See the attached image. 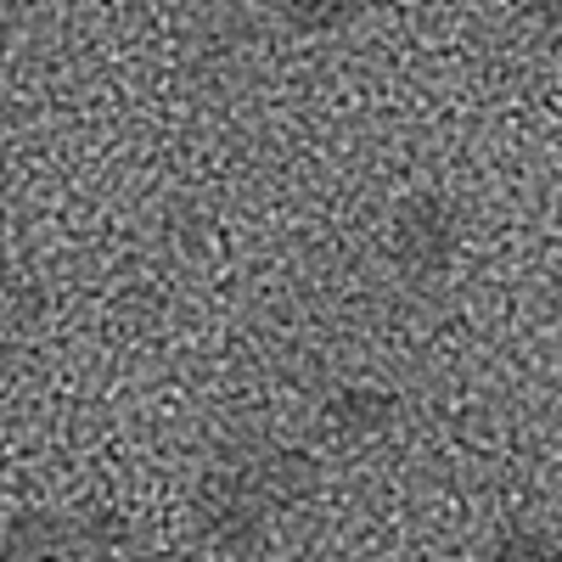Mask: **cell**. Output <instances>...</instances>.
<instances>
[{
	"mask_svg": "<svg viewBox=\"0 0 562 562\" xmlns=\"http://www.w3.org/2000/svg\"><path fill=\"white\" fill-rule=\"evenodd\" d=\"M7 180H12V147H7V135H0V192H7Z\"/></svg>",
	"mask_w": 562,
	"mask_h": 562,
	"instance_id": "8",
	"label": "cell"
},
{
	"mask_svg": "<svg viewBox=\"0 0 562 562\" xmlns=\"http://www.w3.org/2000/svg\"><path fill=\"white\" fill-rule=\"evenodd\" d=\"M378 0H270V12L288 23L293 34H344V29H355Z\"/></svg>",
	"mask_w": 562,
	"mask_h": 562,
	"instance_id": "6",
	"label": "cell"
},
{
	"mask_svg": "<svg viewBox=\"0 0 562 562\" xmlns=\"http://www.w3.org/2000/svg\"><path fill=\"white\" fill-rule=\"evenodd\" d=\"M326 434L344 445H378L400 428V394L389 383H344L326 394Z\"/></svg>",
	"mask_w": 562,
	"mask_h": 562,
	"instance_id": "3",
	"label": "cell"
},
{
	"mask_svg": "<svg viewBox=\"0 0 562 562\" xmlns=\"http://www.w3.org/2000/svg\"><path fill=\"white\" fill-rule=\"evenodd\" d=\"M276 512H281V484H276L270 467H259L248 456L214 461L209 473L198 479V490H192V524L225 557L259 551L270 540Z\"/></svg>",
	"mask_w": 562,
	"mask_h": 562,
	"instance_id": "1",
	"label": "cell"
},
{
	"mask_svg": "<svg viewBox=\"0 0 562 562\" xmlns=\"http://www.w3.org/2000/svg\"><path fill=\"white\" fill-rule=\"evenodd\" d=\"M524 7H529V18H535L540 29L562 34V0H524Z\"/></svg>",
	"mask_w": 562,
	"mask_h": 562,
	"instance_id": "7",
	"label": "cell"
},
{
	"mask_svg": "<svg viewBox=\"0 0 562 562\" xmlns=\"http://www.w3.org/2000/svg\"><path fill=\"white\" fill-rule=\"evenodd\" d=\"M461 248H467V214L450 192L416 186V192L394 198V209L383 220V259L400 281H411V288H439L456 270Z\"/></svg>",
	"mask_w": 562,
	"mask_h": 562,
	"instance_id": "2",
	"label": "cell"
},
{
	"mask_svg": "<svg viewBox=\"0 0 562 562\" xmlns=\"http://www.w3.org/2000/svg\"><path fill=\"white\" fill-rule=\"evenodd\" d=\"M0 562H79L74 524L57 512H18L0 540Z\"/></svg>",
	"mask_w": 562,
	"mask_h": 562,
	"instance_id": "4",
	"label": "cell"
},
{
	"mask_svg": "<svg viewBox=\"0 0 562 562\" xmlns=\"http://www.w3.org/2000/svg\"><path fill=\"white\" fill-rule=\"evenodd\" d=\"M479 562H562V535L540 518H512L484 540Z\"/></svg>",
	"mask_w": 562,
	"mask_h": 562,
	"instance_id": "5",
	"label": "cell"
},
{
	"mask_svg": "<svg viewBox=\"0 0 562 562\" xmlns=\"http://www.w3.org/2000/svg\"><path fill=\"white\" fill-rule=\"evenodd\" d=\"M333 562H371V557H333Z\"/></svg>",
	"mask_w": 562,
	"mask_h": 562,
	"instance_id": "9",
	"label": "cell"
}]
</instances>
